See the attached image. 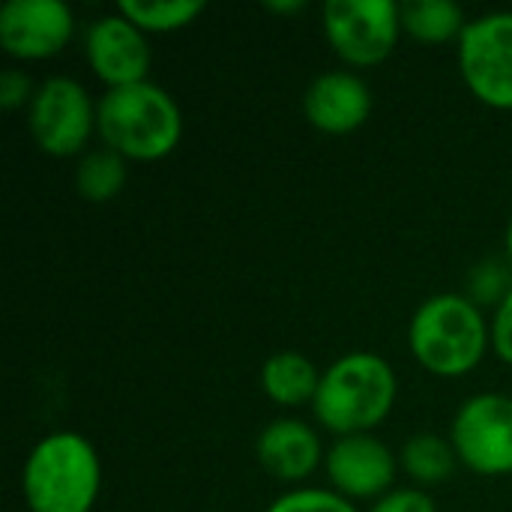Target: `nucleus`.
Segmentation results:
<instances>
[{
  "mask_svg": "<svg viewBox=\"0 0 512 512\" xmlns=\"http://www.w3.org/2000/svg\"><path fill=\"white\" fill-rule=\"evenodd\" d=\"M84 57H87V66L96 72V78L108 90L147 81L150 60H153L147 33H141L120 12L99 15L96 21L87 24Z\"/></svg>",
  "mask_w": 512,
  "mask_h": 512,
  "instance_id": "10",
  "label": "nucleus"
},
{
  "mask_svg": "<svg viewBox=\"0 0 512 512\" xmlns=\"http://www.w3.org/2000/svg\"><path fill=\"white\" fill-rule=\"evenodd\" d=\"M321 387V372L300 351H279L264 360L261 390L270 402L282 408H300L315 402Z\"/></svg>",
  "mask_w": 512,
  "mask_h": 512,
  "instance_id": "14",
  "label": "nucleus"
},
{
  "mask_svg": "<svg viewBox=\"0 0 512 512\" xmlns=\"http://www.w3.org/2000/svg\"><path fill=\"white\" fill-rule=\"evenodd\" d=\"M468 285H471L474 303H501L507 297L512 282H507V273L495 261H486V264L474 267Z\"/></svg>",
  "mask_w": 512,
  "mask_h": 512,
  "instance_id": "20",
  "label": "nucleus"
},
{
  "mask_svg": "<svg viewBox=\"0 0 512 512\" xmlns=\"http://www.w3.org/2000/svg\"><path fill=\"white\" fill-rule=\"evenodd\" d=\"M27 126L36 147L54 159L81 153L96 132V105L84 84L54 75L36 87L27 108Z\"/></svg>",
  "mask_w": 512,
  "mask_h": 512,
  "instance_id": "6",
  "label": "nucleus"
},
{
  "mask_svg": "<svg viewBox=\"0 0 512 512\" xmlns=\"http://www.w3.org/2000/svg\"><path fill=\"white\" fill-rule=\"evenodd\" d=\"M399 462L417 486H441L453 477L459 456H456L453 441L423 432V435H414L411 441H405Z\"/></svg>",
  "mask_w": 512,
  "mask_h": 512,
  "instance_id": "16",
  "label": "nucleus"
},
{
  "mask_svg": "<svg viewBox=\"0 0 512 512\" xmlns=\"http://www.w3.org/2000/svg\"><path fill=\"white\" fill-rule=\"evenodd\" d=\"M99 489V453L78 432H54L42 438L21 471V495L30 512H90Z\"/></svg>",
  "mask_w": 512,
  "mask_h": 512,
  "instance_id": "4",
  "label": "nucleus"
},
{
  "mask_svg": "<svg viewBox=\"0 0 512 512\" xmlns=\"http://www.w3.org/2000/svg\"><path fill=\"white\" fill-rule=\"evenodd\" d=\"M267 512H357V507L333 489H294L276 498Z\"/></svg>",
  "mask_w": 512,
  "mask_h": 512,
  "instance_id": "19",
  "label": "nucleus"
},
{
  "mask_svg": "<svg viewBox=\"0 0 512 512\" xmlns=\"http://www.w3.org/2000/svg\"><path fill=\"white\" fill-rule=\"evenodd\" d=\"M33 96H36V87H33V81L21 69H6L0 75V105L6 111H18L24 105L30 108Z\"/></svg>",
  "mask_w": 512,
  "mask_h": 512,
  "instance_id": "21",
  "label": "nucleus"
},
{
  "mask_svg": "<svg viewBox=\"0 0 512 512\" xmlns=\"http://www.w3.org/2000/svg\"><path fill=\"white\" fill-rule=\"evenodd\" d=\"M468 27L465 9L453 0H411L402 3V30L423 45L459 42Z\"/></svg>",
  "mask_w": 512,
  "mask_h": 512,
  "instance_id": "15",
  "label": "nucleus"
},
{
  "mask_svg": "<svg viewBox=\"0 0 512 512\" xmlns=\"http://www.w3.org/2000/svg\"><path fill=\"white\" fill-rule=\"evenodd\" d=\"M369 512H438L435 501L423 489H393L375 501Z\"/></svg>",
  "mask_w": 512,
  "mask_h": 512,
  "instance_id": "22",
  "label": "nucleus"
},
{
  "mask_svg": "<svg viewBox=\"0 0 512 512\" xmlns=\"http://www.w3.org/2000/svg\"><path fill=\"white\" fill-rule=\"evenodd\" d=\"M321 24L330 48L354 69L384 63L402 33V3L396 0H327Z\"/></svg>",
  "mask_w": 512,
  "mask_h": 512,
  "instance_id": "5",
  "label": "nucleus"
},
{
  "mask_svg": "<svg viewBox=\"0 0 512 512\" xmlns=\"http://www.w3.org/2000/svg\"><path fill=\"white\" fill-rule=\"evenodd\" d=\"M96 132L126 162H159L183 138V114L168 90L153 81L105 90L96 102Z\"/></svg>",
  "mask_w": 512,
  "mask_h": 512,
  "instance_id": "1",
  "label": "nucleus"
},
{
  "mask_svg": "<svg viewBox=\"0 0 512 512\" xmlns=\"http://www.w3.org/2000/svg\"><path fill=\"white\" fill-rule=\"evenodd\" d=\"M120 15H126L141 33H174L195 24L204 12V0H120Z\"/></svg>",
  "mask_w": 512,
  "mask_h": 512,
  "instance_id": "17",
  "label": "nucleus"
},
{
  "mask_svg": "<svg viewBox=\"0 0 512 512\" xmlns=\"http://www.w3.org/2000/svg\"><path fill=\"white\" fill-rule=\"evenodd\" d=\"M126 186V159L114 150H90L75 168V189L90 204H105L117 198Z\"/></svg>",
  "mask_w": 512,
  "mask_h": 512,
  "instance_id": "18",
  "label": "nucleus"
},
{
  "mask_svg": "<svg viewBox=\"0 0 512 512\" xmlns=\"http://www.w3.org/2000/svg\"><path fill=\"white\" fill-rule=\"evenodd\" d=\"M303 114L324 135H351L372 114V90L354 72H321L306 87Z\"/></svg>",
  "mask_w": 512,
  "mask_h": 512,
  "instance_id": "12",
  "label": "nucleus"
},
{
  "mask_svg": "<svg viewBox=\"0 0 512 512\" xmlns=\"http://www.w3.org/2000/svg\"><path fill=\"white\" fill-rule=\"evenodd\" d=\"M459 69L483 105L512 111V12L468 21L459 39Z\"/></svg>",
  "mask_w": 512,
  "mask_h": 512,
  "instance_id": "8",
  "label": "nucleus"
},
{
  "mask_svg": "<svg viewBox=\"0 0 512 512\" xmlns=\"http://www.w3.org/2000/svg\"><path fill=\"white\" fill-rule=\"evenodd\" d=\"M492 351L512 366V285L492 318Z\"/></svg>",
  "mask_w": 512,
  "mask_h": 512,
  "instance_id": "23",
  "label": "nucleus"
},
{
  "mask_svg": "<svg viewBox=\"0 0 512 512\" xmlns=\"http://www.w3.org/2000/svg\"><path fill=\"white\" fill-rule=\"evenodd\" d=\"M324 468L333 483V492L345 501H378L393 492L399 462L393 450L375 435H345L336 438L327 450Z\"/></svg>",
  "mask_w": 512,
  "mask_h": 512,
  "instance_id": "11",
  "label": "nucleus"
},
{
  "mask_svg": "<svg viewBox=\"0 0 512 512\" xmlns=\"http://www.w3.org/2000/svg\"><path fill=\"white\" fill-rule=\"evenodd\" d=\"M75 33V15L63 0H6L0 6V45L15 60L57 57Z\"/></svg>",
  "mask_w": 512,
  "mask_h": 512,
  "instance_id": "9",
  "label": "nucleus"
},
{
  "mask_svg": "<svg viewBox=\"0 0 512 512\" xmlns=\"http://www.w3.org/2000/svg\"><path fill=\"white\" fill-rule=\"evenodd\" d=\"M408 345L426 372L438 378H462L474 372L492 348V324L471 297L438 294L414 312Z\"/></svg>",
  "mask_w": 512,
  "mask_h": 512,
  "instance_id": "3",
  "label": "nucleus"
},
{
  "mask_svg": "<svg viewBox=\"0 0 512 512\" xmlns=\"http://www.w3.org/2000/svg\"><path fill=\"white\" fill-rule=\"evenodd\" d=\"M255 456L273 480L303 483L315 474V468L321 465V459L327 453L321 450V441L309 423L294 420V417H282V420H273L258 435Z\"/></svg>",
  "mask_w": 512,
  "mask_h": 512,
  "instance_id": "13",
  "label": "nucleus"
},
{
  "mask_svg": "<svg viewBox=\"0 0 512 512\" xmlns=\"http://www.w3.org/2000/svg\"><path fill=\"white\" fill-rule=\"evenodd\" d=\"M507 258H510V264H512V216H510V225H507Z\"/></svg>",
  "mask_w": 512,
  "mask_h": 512,
  "instance_id": "25",
  "label": "nucleus"
},
{
  "mask_svg": "<svg viewBox=\"0 0 512 512\" xmlns=\"http://www.w3.org/2000/svg\"><path fill=\"white\" fill-rule=\"evenodd\" d=\"M450 441L465 468L480 477L512 474V396L480 393L462 402Z\"/></svg>",
  "mask_w": 512,
  "mask_h": 512,
  "instance_id": "7",
  "label": "nucleus"
},
{
  "mask_svg": "<svg viewBox=\"0 0 512 512\" xmlns=\"http://www.w3.org/2000/svg\"><path fill=\"white\" fill-rule=\"evenodd\" d=\"M267 9H273V12H300V9H306V3L303 0H288V3H276V0H270L267 3Z\"/></svg>",
  "mask_w": 512,
  "mask_h": 512,
  "instance_id": "24",
  "label": "nucleus"
},
{
  "mask_svg": "<svg viewBox=\"0 0 512 512\" xmlns=\"http://www.w3.org/2000/svg\"><path fill=\"white\" fill-rule=\"evenodd\" d=\"M396 393L399 384L393 366L381 354L354 351L321 372L312 408L318 423L336 438L369 435L390 417Z\"/></svg>",
  "mask_w": 512,
  "mask_h": 512,
  "instance_id": "2",
  "label": "nucleus"
}]
</instances>
